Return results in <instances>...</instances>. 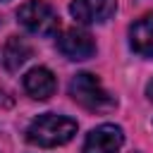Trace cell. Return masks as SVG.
Wrapping results in <instances>:
<instances>
[{
    "label": "cell",
    "mask_w": 153,
    "mask_h": 153,
    "mask_svg": "<svg viewBox=\"0 0 153 153\" xmlns=\"http://www.w3.org/2000/svg\"><path fill=\"white\" fill-rule=\"evenodd\" d=\"M122 143H124V131L120 124H100L86 134L84 153H117Z\"/></svg>",
    "instance_id": "4"
},
{
    "label": "cell",
    "mask_w": 153,
    "mask_h": 153,
    "mask_svg": "<svg viewBox=\"0 0 153 153\" xmlns=\"http://www.w3.org/2000/svg\"><path fill=\"white\" fill-rule=\"evenodd\" d=\"M17 22L36 36H50L60 26V17L45 0H26L17 10Z\"/></svg>",
    "instance_id": "3"
},
{
    "label": "cell",
    "mask_w": 153,
    "mask_h": 153,
    "mask_svg": "<svg viewBox=\"0 0 153 153\" xmlns=\"http://www.w3.org/2000/svg\"><path fill=\"white\" fill-rule=\"evenodd\" d=\"M33 55V48L26 38L22 36H10L2 50V65L7 72H19V67H24V62Z\"/></svg>",
    "instance_id": "9"
},
{
    "label": "cell",
    "mask_w": 153,
    "mask_h": 153,
    "mask_svg": "<svg viewBox=\"0 0 153 153\" xmlns=\"http://www.w3.org/2000/svg\"><path fill=\"white\" fill-rule=\"evenodd\" d=\"M0 103H2V98H0Z\"/></svg>",
    "instance_id": "11"
},
{
    "label": "cell",
    "mask_w": 153,
    "mask_h": 153,
    "mask_svg": "<svg viewBox=\"0 0 153 153\" xmlns=\"http://www.w3.org/2000/svg\"><path fill=\"white\" fill-rule=\"evenodd\" d=\"M57 50L67 60H88L96 53V41L81 29H67L57 38Z\"/></svg>",
    "instance_id": "5"
},
{
    "label": "cell",
    "mask_w": 153,
    "mask_h": 153,
    "mask_svg": "<svg viewBox=\"0 0 153 153\" xmlns=\"http://www.w3.org/2000/svg\"><path fill=\"white\" fill-rule=\"evenodd\" d=\"M117 10V0H72L69 12L81 24H103Z\"/></svg>",
    "instance_id": "6"
},
{
    "label": "cell",
    "mask_w": 153,
    "mask_h": 153,
    "mask_svg": "<svg viewBox=\"0 0 153 153\" xmlns=\"http://www.w3.org/2000/svg\"><path fill=\"white\" fill-rule=\"evenodd\" d=\"M76 127L79 124L72 117H65L57 112H43L36 120H31V124L26 127V141L41 148L62 146L76 134Z\"/></svg>",
    "instance_id": "1"
},
{
    "label": "cell",
    "mask_w": 153,
    "mask_h": 153,
    "mask_svg": "<svg viewBox=\"0 0 153 153\" xmlns=\"http://www.w3.org/2000/svg\"><path fill=\"white\" fill-rule=\"evenodd\" d=\"M134 153H139V151H134Z\"/></svg>",
    "instance_id": "12"
},
{
    "label": "cell",
    "mask_w": 153,
    "mask_h": 153,
    "mask_svg": "<svg viewBox=\"0 0 153 153\" xmlns=\"http://www.w3.org/2000/svg\"><path fill=\"white\" fill-rule=\"evenodd\" d=\"M129 45L136 55L153 57V14H146L129 26Z\"/></svg>",
    "instance_id": "8"
},
{
    "label": "cell",
    "mask_w": 153,
    "mask_h": 153,
    "mask_svg": "<svg viewBox=\"0 0 153 153\" xmlns=\"http://www.w3.org/2000/svg\"><path fill=\"white\" fill-rule=\"evenodd\" d=\"M146 96L153 100V81H148V86H146Z\"/></svg>",
    "instance_id": "10"
},
{
    "label": "cell",
    "mask_w": 153,
    "mask_h": 153,
    "mask_svg": "<svg viewBox=\"0 0 153 153\" xmlns=\"http://www.w3.org/2000/svg\"><path fill=\"white\" fill-rule=\"evenodd\" d=\"M69 96L91 112H110L117 108V98L108 93L100 84V79L91 72H79L69 81Z\"/></svg>",
    "instance_id": "2"
},
{
    "label": "cell",
    "mask_w": 153,
    "mask_h": 153,
    "mask_svg": "<svg viewBox=\"0 0 153 153\" xmlns=\"http://www.w3.org/2000/svg\"><path fill=\"white\" fill-rule=\"evenodd\" d=\"M24 91L36 98V100H48L55 88H57V81H55V74L48 69V67H33L24 74Z\"/></svg>",
    "instance_id": "7"
},
{
    "label": "cell",
    "mask_w": 153,
    "mask_h": 153,
    "mask_svg": "<svg viewBox=\"0 0 153 153\" xmlns=\"http://www.w3.org/2000/svg\"><path fill=\"white\" fill-rule=\"evenodd\" d=\"M0 2H2V0H0Z\"/></svg>",
    "instance_id": "13"
}]
</instances>
